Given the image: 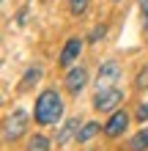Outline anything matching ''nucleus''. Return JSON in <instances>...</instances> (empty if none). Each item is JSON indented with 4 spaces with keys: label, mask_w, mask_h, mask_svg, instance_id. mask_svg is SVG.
<instances>
[{
    "label": "nucleus",
    "mask_w": 148,
    "mask_h": 151,
    "mask_svg": "<svg viewBox=\"0 0 148 151\" xmlns=\"http://www.w3.org/2000/svg\"><path fill=\"white\" fill-rule=\"evenodd\" d=\"M60 115H63V99H60L58 91H41L36 96V104H33V118H36L39 127H52V124L60 121Z\"/></svg>",
    "instance_id": "obj_1"
},
{
    "label": "nucleus",
    "mask_w": 148,
    "mask_h": 151,
    "mask_svg": "<svg viewBox=\"0 0 148 151\" xmlns=\"http://www.w3.org/2000/svg\"><path fill=\"white\" fill-rule=\"evenodd\" d=\"M28 121L30 118H28V113H25V110H14L3 121V140H6V143H16V140L28 132Z\"/></svg>",
    "instance_id": "obj_2"
},
{
    "label": "nucleus",
    "mask_w": 148,
    "mask_h": 151,
    "mask_svg": "<svg viewBox=\"0 0 148 151\" xmlns=\"http://www.w3.org/2000/svg\"><path fill=\"white\" fill-rule=\"evenodd\" d=\"M121 104H124V91L121 88L96 91V96H93V110H99V113H115Z\"/></svg>",
    "instance_id": "obj_3"
},
{
    "label": "nucleus",
    "mask_w": 148,
    "mask_h": 151,
    "mask_svg": "<svg viewBox=\"0 0 148 151\" xmlns=\"http://www.w3.org/2000/svg\"><path fill=\"white\" fill-rule=\"evenodd\" d=\"M118 80H121V66L115 60H104L96 74V91H110L118 85Z\"/></svg>",
    "instance_id": "obj_4"
},
{
    "label": "nucleus",
    "mask_w": 148,
    "mask_h": 151,
    "mask_svg": "<svg viewBox=\"0 0 148 151\" xmlns=\"http://www.w3.org/2000/svg\"><path fill=\"white\" fill-rule=\"evenodd\" d=\"M63 85H66V91L71 93V96H80L82 93V88L88 85V69L85 66H74V69H69V74L63 80Z\"/></svg>",
    "instance_id": "obj_5"
},
{
    "label": "nucleus",
    "mask_w": 148,
    "mask_h": 151,
    "mask_svg": "<svg viewBox=\"0 0 148 151\" xmlns=\"http://www.w3.org/2000/svg\"><path fill=\"white\" fill-rule=\"evenodd\" d=\"M126 127H129V113L126 110H115V113H110L107 124H104V135L107 137H121L126 132Z\"/></svg>",
    "instance_id": "obj_6"
},
{
    "label": "nucleus",
    "mask_w": 148,
    "mask_h": 151,
    "mask_svg": "<svg viewBox=\"0 0 148 151\" xmlns=\"http://www.w3.org/2000/svg\"><path fill=\"white\" fill-rule=\"evenodd\" d=\"M80 52H82V39H77L71 36L66 44H63V50H60V55H58V63L63 66V69H71V63L77 58H80Z\"/></svg>",
    "instance_id": "obj_7"
},
{
    "label": "nucleus",
    "mask_w": 148,
    "mask_h": 151,
    "mask_svg": "<svg viewBox=\"0 0 148 151\" xmlns=\"http://www.w3.org/2000/svg\"><path fill=\"white\" fill-rule=\"evenodd\" d=\"M77 135H80V118H69L63 127L58 129L55 143L58 146H66V143H71V140H77Z\"/></svg>",
    "instance_id": "obj_8"
},
{
    "label": "nucleus",
    "mask_w": 148,
    "mask_h": 151,
    "mask_svg": "<svg viewBox=\"0 0 148 151\" xmlns=\"http://www.w3.org/2000/svg\"><path fill=\"white\" fill-rule=\"evenodd\" d=\"M99 132H104V127H102L99 121H88V124H82V127H80V135H77V143H88V140H93Z\"/></svg>",
    "instance_id": "obj_9"
},
{
    "label": "nucleus",
    "mask_w": 148,
    "mask_h": 151,
    "mask_svg": "<svg viewBox=\"0 0 148 151\" xmlns=\"http://www.w3.org/2000/svg\"><path fill=\"white\" fill-rule=\"evenodd\" d=\"M39 80H41V69H39V66H30L28 72L22 74V80H19V91H30Z\"/></svg>",
    "instance_id": "obj_10"
},
{
    "label": "nucleus",
    "mask_w": 148,
    "mask_h": 151,
    "mask_svg": "<svg viewBox=\"0 0 148 151\" xmlns=\"http://www.w3.org/2000/svg\"><path fill=\"white\" fill-rule=\"evenodd\" d=\"M126 148H129V151H148V127L137 132V135L129 140V146H126Z\"/></svg>",
    "instance_id": "obj_11"
},
{
    "label": "nucleus",
    "mask_w": 148,
    "mask_h": 151,
    "mask_svg": "<svg viewBox=\"0 0 148 151\" xmlns=\"http://www.w3.org/2000/svg\"><path fill=\"white\" fill-rule=\"evenodd\" d=\"M49 137L47 135H33L30 140H28V148H25V151H49Z\"/></svg>",
    "instance_id": "obj_12"
},
{
    "label": "nucleus",
    "mask_w": 148,
    "mask_h": 151,
    "mask_svg": "<svg viewBox=\"0 0 148 151\" xmlns=\"http://www.w3.org/2000/svg\"><path fill=\"white\" fill-rule=\"evenodd\" d=\"M88 3H91V0H69V11H71V17H82L85 11H88Z\"/></svg>",
    "instance_id": "obj_13"
},
{
    "label": "nucleus",
    "mask_w": 148,
    "mask_h": 151,
    "mask_svg": "<svg viewBox=\"0 0 148 151\" xmlns=\"http://www.w3.org/2000/svg\"><path fill=\"white\" fill-rule=\"evenodd\" d=\"M134 88H137V91H145V88H148V66L137 72V77H134Z\"/></svg>",
    "instance_id": "obj_14"
},
{
    "label": "nucleus",
    "mask_w": 148,
    "mask_h": 151,
    "mask_svg": "<svg viewBox=\"0 0 148 151\" xmlns=\"http://www.w3.org/2000/svg\"><path fill=\"white\" fill-rule=\"evenodd\" d=\"M104 36H107V25H96V28L91 30V36H88V41H91V44H96V41H102Z\"/></svg>",
    "instance_id": "obj_15"
},
{
    "label": "nucleus",
    "mask_w": 148,
    "mask_h": 151,
    "mask_svg": "<svg viewBox=\"0 0 148 151\" xmlns=\"http://www.w3.org/2000/svg\"><path fill=\"white\" fill-rule=\"evenodd\" d=\"M134 118L140 121V124H145V121H148V102H143L140 107H137V113H134Z\"/></svg>",
    "instance_id": "obj_16"
},
{
    "label": "nucleus",
    "mask_w": 148,
    "mask_h": 151,
    "mask_svg": "<svg viewBox=\"0 0 148 151\" xmlns=\"http://www.w3.org/2000/svg\"><path fill=\"white\" fill-rule=\"evenodd\" d=\"M140 11H143V25L148 30V0H140Z\"/></svg>",
    "instance_id": "obj_17"
},
{
    "label": "nucleus",
    "mask_w": 148,
    "mask_h": 151,
    "mask_svg": "<svg viewBox=\"0 0 148 151\" xmlns=\"http://www.w3.org/2000/svg\"><path fill=\"white\" fill-rule=\"evenodd\" d=\"M112 3H121V0H112Z\"/></svg>",
    "instance_id": "obj_18"
}]
</instances>
